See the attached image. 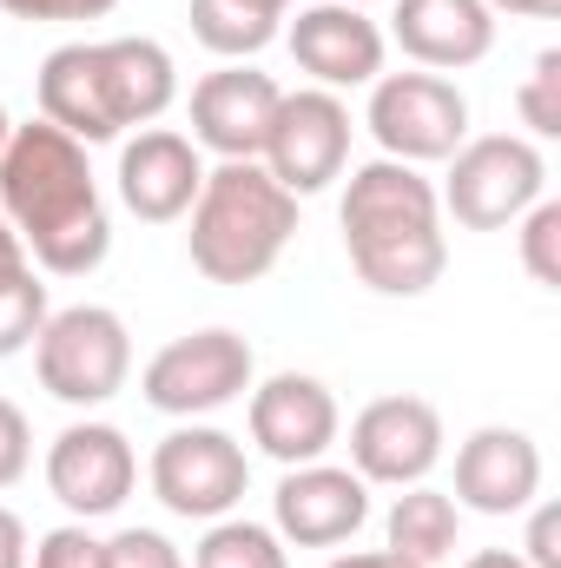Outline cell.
Wrapping results in <instances>:
<instances>
[{
  "mask_svg": "<svg viewBox=\"0 0 561 568\" xmlns=\"http://www.w3.org/2000/svg\"><path fill=\"white\" fill-rule=\"evenodd\" d=\"M0 219L20 232L47 278H86L113 252V219L100 205L86 145L47 120L13 126L0 152Z\"/></svg>",
  "mask_w": 561,
  "mask_h": 568,
  "instance_id": "6da1fadb",
  "label": "cell"
},
{
  "mask_svg": "<svg viewBox=\"0 0 561 568\" xmlns=\"http://www.w3.org/2000/svg\"><path fill=\"white\" fill-rule=\"evenodd\" d=\"M344 252L350 272L384 291V297H422L442 278L449 245H442V199L404 159H370L344 185Z\"/></svg>",
  "mask_w": 561,
  "mask_h": 568,
  "instance_id": "7a4b0ae2",
  "label": "cell"
},
{
  "mask_svg": "<svg viewBox=\"0 0 561 568\" xmlns=\"http://www.w3.org/2000/svg\"><path fill=\"white\" fill-rule=\"evenodd\" d=\"M297 232V199L258 159H225L218 172H205L198 199H192V272L212 284H258L284 258Z\"/></svg>",
  "mask_w": 561,
  "mask_h": 568,
  "instance_id": "3957f363",
  "label": "cell"
},
{
  "mask_svg": "<svg viewBox=\"0 0 561 568\" xmlns=\"http://www.w3.org/2000/svg\"><path fill=\"white\" fill-rule=\"evenodd\" d=\"M33 371H40L47 397H60L73 410H93V404L120 397V384L133 371V337H126L120 311L67 304V311H47L40 337H33Z\"/></svg>",
  "mask_w": 561,
  "mask_h": 568,
  "instance_id": "277c9868",
  "label": "cell"
},
{
  "mask_svg": "<svg viewBox=\"0 0 561 568\" xmlns=\"http://www.w3.org/2000/svg\"><path fill=\"white\" fill-rule=\"evenodd\" d=\"M542 185H549L542 145L516 140V133H482V140H462L449 152L442 205L462 232H502L542 199Z\"/></svg>",
  "mask_w": 561,
  "mask_h": 568,
  "instance_id": "5b68a950",
  "label": "cell"
},
{
  "mask_svg": "<svg viewBox=\"0 0 561 568\" xmlns=\"http://www.w3.org/2000/svg\"><path fill=\"white\" fill-rule=\"evenodd\" d=\"M252 344L238 331H192V337H172L165 351H152L140 390L159 417H205V410H225L232 397L252 390Z\"/></svg>",
  "mask_w": 561,
  "mask_h": 568,
  "instance_id": "8992f818",
  "label": "cell"
},
{
  "mask_svg": "<svg viewBox=\"0 0 561 568\" xmlns=\"http://www.w3.org/2000/svg\"><path fill=\"white\" fill-rule=\"evenodd\" d=\"M364 126L377 133L384 159L429 165V159H449L469 140V100L442 73H377Z\"/></svg>",
  "mask_w": 561,
  "mask_h": 568,
  "instance_id": "52a82bcc",
  "label": "cell"
},
{
  "mask_svg": "<svg viewBox=\"0 0 561 568\" xmlns=\"http://www.w3.org/2000/svg\"><path fill=\"white\" fill-rule=\"evenodd\" d=\"M245 483H252V463L238 449V436L212 424H185L172 429L159 449H152V496L185 516V523H218L245 503Z\"/></svg>",
  "mask_w": 561,
  "mask_h": 568,
  "instance_id": "ba28073f",
  "label": "cell"
},
{
  "mask_svg": "<svg viewBox=\"0 0 561 568\" xmlns=\"http://www.w3.org/2000/svg\"><path fill=\"white\" fill-rule=\"evenodd\" d=\"M344 159H350V106L330 87L284 93L278 113H272V133H265L258 165L278 179L290 199H310L330 179H344Z\"/></svg>",
  "mask_w": 561,
  "mask_h": 568,
  "instance_id": "9c48e42d",
  "label": "cell"
},
{
  "mask_svg": "<svg viewBox=\"0 0 561 568\" xmlns=\"http://www.w3.org/2000/svg\"><path fill=\"white\" fill-rule=\"evenodd\" d=\"M140 483V456L126 443V429L113 424H67L47 449V489L60 509L73 516H113Z\"/></svg>",
  "mask_w": 561,
  "mask_h": 568,
  "instance_id": "30bf717a",
  "label": "cell"
},
{
  "mask_svg": "<svg viewBox=\"0 0 561 568\" xmlns=\"http://www.w3.org/2000/svg\"><path fill=\"white\" fill-rule=\"evenodd\" d=\"M350 463L364 483L410 489L442 463V417L429 397H377L350 424Z\"/></svg>",
  "mask_w": 561,
  "mask_h": 568,
  "instance_id": "8fae6325",
  "label": "cell"
},
{
  "mask_svg": "<svg viewBox=\"0 0 561 568\" xmlns=\"http://www.w3.org/2000/svg\"><path fill=\"white\" fill-rule=\"evenodd\" d=\"M278 536L297 549H337L370 523V483L357 469H330V463H297L284 469L278 496H272Z\"/></svg>",
  "mask_w": 561,
  "mask_h": 568,
  "instance_id": "7c38bea8",
  "label": "cell"
},
{
  "mask_svg": "<svg viewBox=\"0 0 561 568\" xmlns=\"http://www.w3.org/2000/svg\"><path fill=\"white\" fill-rule=\"evenodd\" d=\"M278 80L232 60L218 73H205L192 87V145L218 152V159H258L265 133H272V113H278Z\"/></svg>",
  "mask_w": 561,
  "mask_h": 568,
  "instance_id": "4fadbf2b",
  "label": "cell"
},
{
  "mask_svg": "<svg viewBox=\"0 0 561 568\" xmlns=\"http://www.w3.org/2000/svg\"><path fill=\"white\" fill-rule=\"evenodd\" d=\"M290 60L317 80V87H370L384 73V27L364 7L324 0V7H297L290 20Z\"/></svg>",
  "mask_w": 561,
  "mask_h": 568,
  "instance_id": "5bb4252c",
  "label": "cell"
},
{
  "mask_svg": "<svg viewBox=\"0 0 561 568\" xmlns=\"http://www.w3.org/2000/svg\"><path fill=\"white\" fill-rule=\"evenodd\" d=\"M252 443L297 469V463H324V449L337 443V397L304 377V371H278L252 390Z\"/></svg>",
  "mask_w": 561,
  "mask_h": 568,
  "instance_id": "9a60e30c",
  "label": "cell"
},
{
  "mask_svg": "<svg viewBox=\"0 0 561 568\" xmlns=\"http://www.w3.org/2000/svg\"><path fill=\"white\" fill-rule=\"evenodd\" d=\"M542 489V449L529 429L489 424L456 449V509L476 516H516Z\"/></svg>",
  "mask_w": 561,
  "mask_h": 568,
  "instance_id": "2e32d148",
  "label": "cell"
},
{
  "mask_svg": "<svg viewBox=\"0 0 561 568\" xmlns=\"http://www.w3.org/2000/svg\"><path fill=\"white\" fill-rule=\"evenodd\" d=\"M198 185H205V159H198V145L185 140V133L140 126V140L120 145V199L145 225L185 219L192 199H198Z\"/></svg>",
  "mask_w": 561,
  "mask_h": 568,
  "instance_id": "e0dca14e",
  "label": "cell"
},
{
  "mask_svg": "<svg viewBox=\"0 0 561 568\" xmlns=\"http://www.w3.org/2000/svg\"><path fill=\"white\" fill-rule=\"evenodd\" d=\"M390 33H397V47L417 67H429V73H462V67L489 60L496 13L482 0H397Z\"/></svg>",
  "mask_w": 561,
  "mask_h": 568,
  "instance_id": "ac0fdd59",
  "label": "cell"
},
{
  "mask_svg": "<svg viewBox=\"0 0 561 568\" xmlns=\"http://www.w3.org/2000/svg\"><path fill=\"white\" fill-rule=\"evenodd\" d=\"M33 93H40V120L73 133L80 145H106L120 140L113 126V106H106V87H100V47L93 40H73V47H53L33 73Z\"/></svg>",
  "mask_w": 561,
  "mask_h": 568,
  "instance_id": "d6986e66",
  "label": "cell"
},
{
  "mask_svg": "<svg viewBox=\"0 0 561 568\" xmlns=\"http://www.w3.org/2000/svg\"><path fill=\"white\" fill-rule=\"evenodd\" d=\"M100 87L113 106V126H152L172 100H178V67L159 40L126 33V40H100Z\"/></svg>",
  "mask_w": 561,
  "mask_h": 568,
  "instance_id": "ffe728a7",
  "label": "cell"
},
{
  "mask_svg": "<svg viewBox=\"0 0 561 568\" xmlns=\"http://www.w3.org/2000/svg\"><path fill=\"white\" fill-rule=\"evenodd\" d=\"M456 529H462V509H456V496H442V489H429V483H410L404 496H397V509H390V549L397 556H410V562H442V556H456Z\"/></svg>",
  "mask_w": 561,
  "mask_h": 568,
  "instance_id": "44dd1931",
  "label": "cell"
},
{
  "mask_svg": "<svg viewBox=\"0 0 561 568\" xmlns=\"http://www.w3.org/2000/svg\"><path fill=\"white\" fill-rule=\"evenodd\" d=\"M284 7L272 0H192V40L212 47L218 60H252L278 40Z\"/></svg>",
  "mask_w": 561,
  "mask_h": 568,
  "instance_id": "7402d4cb",
  "label": "cell"
},
{
  "mask_svg": "<svg viewBox=\"0 0 561 568\" xmlns=\"http://www.w3.org/2000/svg\"><path fill=\"white\" fill-rule=\"evenodd\" d=\"M192 568H290L284 562V536L265 523H238V516H218L205 529V542L192 549Z\"/></svg>",
  "mask_w": 561,
  "mask_h": 568,
  "instance_id": "603a6c76",
  "label": "cell"
},
{
  "mask_svg": "<svg viewBox=\"0 0 561 568\" xmlns=\"http://www.w3.org/2000/svg\"><path fill=\"white\" fill-rule=\"evenodd\" d=\"M47 324V284L33 278V265L20 272H0V357L27 351Z\"/></svg>",
  "mask_w": 561,
  "mask_h": 568,
  "instance_id": "cb8c5ba5",
  "label": "cell"
},
{
  "mask_svg": "<svg viewBox=\"0 0 561 568\" xmlns=\"http://www.w3.org/2000/svg\"><path fill=\"white\" fill-rule=\"evenodd\" d=\"M516 106H522V126L536 133V140H555L561 133V53H536V67H529V80H522V93H516Z\"/></svg>",
  "mask_w": 561,
  "mask_h": 568,
  "instance_id": "d4e9b609",
  "label": "cell"
},
{
  "mask_svg": "<svg viewBox=\"0 0 561 568\" xmlns=\"http://www.w3.org/2000/svg\"><path fill=\"white\" fill-rule=\"evenodd\" d=\"M522 265H529V278L549 284V291L561 284V205H549V199H536L522 212Z\"/></svg>",
  "mask_w": 561,
  "mask_h": 568,
  "instance_id": "484cf974",
  "label": "cell"
},
{
  "mask_svg": "<svg viewBox=\"0 0 561 568\" xmlns=\"http://www.w3.org/2000/svg\"><path fill=\"white\" fill-rule=\"evenodd\" d=\"M100 568H185V562L159 529H120L113 542H100Z\"/></svg>",
  "mask_w": 561,
  "mask_h": 568,
  "instance_id": "4316f807",
  "label": "cell"
},
{
  "mask_svg": "<svg viewBox=\"0 0 561 568\" xmlns=\"http://www.w3.org/2000/svg\"><path fill=\"white\" fill-rule=\"evenodd\" d=\"M33 463V429H27V410L0 397V489H13Z\"/></svg>",
  "mask_w": 561,
  "mask_h": 568,
  "instance_id": "83f0119b",
  "label": "cell"
},
{
  "mask_svg": "<svg viewBox=\"0 0 561 568\" xmlns=\"http://www.w3.org/2000/svg\"><path fill=\"white\" fill-rule=\"evenodd\" d=\"M33 568H100V542H93L80 523H67V529L40 536V549H33Z\"/></svg>",
  "mask_w": 561,
  "mask_h": 568,
  "instance_id": "f1b7e54d",
  "label": "cell"
},
{
  "mask_svg": "<svg viewBox=\"0 0 561 568\" xmlns=\"http://www.w3.org/2000/svg\"><path fill=\"white\" fill-rule=\"evenodd\" d=\"M13 20H106L120 0H0Z\"/></svg>",
  "mask_w": 561,
  "mask_h": 568,
  "instance_id": "f546056e",
  "label": "cell"
},
{
  "mask_svg": "<svg viewBox=\"0 0 561 568\" xmlns=\"http://www.w3.org/2000/svg\"><path fill=\"white\" fill-rule=\"evenodd\" d=\"M529 568H561V516L555 509H536V523H529Z\"/></svg>",
  "mask_w": 561,
  "mask_h": 568,
  "instance_id": "4dcf8cb0",
  "label": "cell"
},
{
  "mask_svg": "<svg viewBox=\"0 0 561 568\" xmlns=\"http://www.w3.org/2000/svg\"><path fill=\"white\" fill-rule=\"evenodd\" d=\"M0 568H27V529L13 509H0Z\"/></svg>",
  "mask_w": 561,
  "mask_h": 568,
  "instance_id": "1f68e13d",
  "label": "cell"
},
{
  "mask_svg": "<svg viewBox=\"0 0 561 568\" xmlns=\"http://www.w3.org/2000/svg\"><path fill=\"white\" fill-rule=\"evenodd\" d=\"M330 568H422V562L397 556V549H350V556H337Z\"/></svg>",
  "mask_w": 561,
  "mask_h": 568,
  "instance_id": "d6a6232c",
  "label": "cell"
},
{
  "mask_svg": "<svg viewBox=\"0 0 561 568\" xmlns=\"http://www.w3.org/2000/svg\"><path fill=\"white\" fill-rule=\"evenodd\" d=\"M482 7H489V13H496V7H502V13H529V20H555L561 13V0H482Z\"/></svg>",
  "mask_w": 561,
  "mask_h": 568,
  "instance_id": "836d02e7",
  "label": "cell"
},
{
  "mask_svg": "<svg viewBox=\"0 0 561 568\" xmlns=\"http://www.w3.org/2000/svg\"><path fill=\"white\" fill-rule=\"evenodd\" d=\"M20 265H27V245H20V232L0 219V272H20Z\"/></svg>",
  "mask_w": 561,
  "mask_h": 568,
  "instance_id": "e575fe53",
  "label": "cell"
},
{
  "mask_svg": "<svg viewBox=\"0 0 561 568\" xmlns=\"http://www.w3.org/2000/svg\"><path fill=\"white\" fill-rule=\"evenodd\" d=\"M462 568H529V562H522L516 549H476V556H469Z\"/></svg>",
  "mask_w": 561,
  "mask_h": 568,
  "instance_id": "d590c367",
  "label": "cell"
},
{
  "mask_svg": "<svg viewBox=\"0 0 561 568\" xmlns=\"http://www.w3.org/2000/svg\"><path fill=\"white\" fill-rule=\"evenodd\" d=\"M7 133H13V126H7V106H0V152H7Z\"/></svg>",
  "mask_w": 561,
  "mask_h": 568,
  "instance_id": "8d00e7d4",
  "label": "cell"
},
{
  "mask_svg": "<svg viewBox=\"0 0 561 568\" xmlns=\"http://www.w3.org/2000/svg\"><path fill=\"white\" fill-rule=\"evenodd\" d=\"M344 7H364V0H344Z\"/></svg>",
  "mask_w": 561,
  "mask_h": 568,
  "instance_id": "74e56055",
  "label": "cell"
},
{
  "mask_svg": "<svg viewBox=\"0 0 561 568\" xmlns=\"http://www.w3.org/2000/svg\"><path fill=\"white\" fill-rule=\"evenodd\" d=\"M272 7H290V0H272Z\"/></svg>",
  "mask_w": 561,
  "mask_h": 568,
  "instance_id": "f35d334b",
  "label": "cell"
}]
</instances>
